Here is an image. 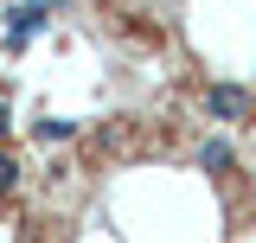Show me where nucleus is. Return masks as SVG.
Here are the masks:
<instances>
[{
  "label": "nucleus",
  "instance_id": "1",
  "mask_svg": "<svg viewBox=\"0 0 256 243\" xmlns=\"http://www.w3.org/2000/svg\"><path fill=\"white\" fill-rule=\"evenodd\" d=\"M205 116L212 122H244L250 116V90L244 84H205Z\"/></svg>",
  "mask_w": 256,
  "mask_h": 243
},
{
  "label": "nucleus",
  "instance_id": "2",
  "mask_svg": "<svg viewBox=\"0 0 256 243\" xmlns=\"http://www.w3.org/2000/svg\"><path fill=\"white\" fill-rule=\"evenodd\" d=\"M52 6H58V0H26V6H13V13H6V38H13V45H26L32 32L52 20Z\"/></svg>",
  "mask_w": 256,
  "mask_h": 243
},
{
  "label": "nucleus",
  "instance_id": "3",
  "mask_svg": "<svg viewBox=\"0 0 256 243\" xmlns=\"http://www.w3.org/2000/svg\"><path fill=\"white\" fill-rule=\"evenodd\" d=\"M198 166H205V173H230V166H237V148H230L224 134H212V141H198Z\"/></svg>",
  "mask_w": 256,
  "mask_h": 243
},
{
  "label": "nucleus",
  "instance_id": "4",
  "mask_svg": "<svg viewBox=\"0 0 256 243\" xmlns=\"http://www.w3.org/2000/svg\"><path fill=\"white\" fill-rule=\"evenodd\" d=\"M32 141H38V148H58V141H77V122H64V116H45V122H32Z\"/></svg>",
  "mask_w": 256,
  "mask_h": 243
},
{
  "label": "nucleus",
  "instance_id": "5",
  "mask_svg": "<svg viewBox=\"0 0 256 243\" xmlns=\"http://www.w3.org/2000/svg\"><path fill=\"white\" fill-rule=\"evenodd\" d=\"M6 192H20V154L13 148H0V198Z\"/></svg>",
  "mask_w": 256,
  "mask_h": 243
},
{
  "label": "nucleus",
  "instance_id": "6",
  "mask_svg": "<svg viewBox=\"0 0 256 243\" xmlns=\"http://www.w3.org/2000/svg\"><path fill=\"white\" fill-rule=\"evenodd\" d=\"M6 134H13V102L0 96V148H6Z\"/></svg>",
  "mask_w": 256,
  "mask_h": 243
}]
</instances>
